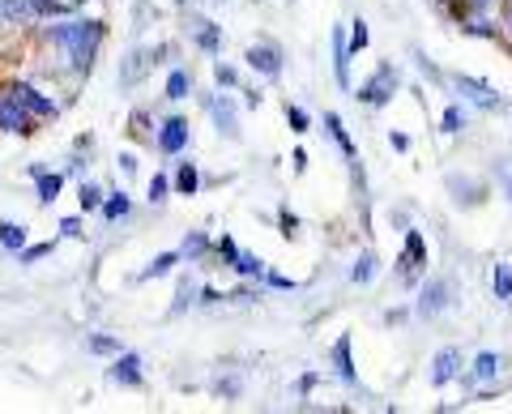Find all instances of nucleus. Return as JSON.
Listing matches in <instances>:
<instances>
[{
  "label": "nucleus",
  "mask_w": 512,
  "mask_h": 414,
  "mask_svg": "<svg viewBox=\"0 0 512 414\" xmlns=\"http://www.w3.org/2000/svg\"><path fill=\"white\" fill-rule=\"evenodd\" d=\"M192 90H197V86H192V73H188L184 65H175V69L167 73V86H163V94H167L171 103H184Z\"/></svg>",
  "instance_id": "a211bd4d"
},
{
  "label": "nucleus",
  "mask_w": 512,
  "mask_h": 414,
  "mask_svg": "<svg viewBox=\"0 0 512 414\" xmlns=\"http://www.w3.org/2000/svg\"><path fill=\"white\" fill-rule=\"evenodd\" d=\"M466 30H470V35H478V39H495V35H500V26H491V22H474Z\"/></svg>",
  "instance_id": "37998d69"
},
{
  "label": "nucleus",
  "mask_w": 512,
  "mask_h": 414,
  "mask_svg": "<svg viewBox=\"0 0 512 414\" xmlns=\"http://www.w3.org/2000/svg\"><path fill=\"white\" fill-rule=\"evenodd\" d=\"M184 257H180V248H175V252H158V257L146 265V269H141V274H137V282H154V278H167L171 274V269L175 265H180Z\"/></svg>",
  "instance_id": "412c9836"
},
{
  "label": "nucleus",
  "mask_w": 512,
  "mask_h": 414,
  "mask_svg": "<svg viewBox=\"0 0 512 414\" xmlns=\"http://www.w3.org/2000/svg\"><path fill=\"white\" fill-rule=\"evenodd\" d=\"M316 380H320V376H316V372H308V376H303V380H299V393H308V389L316 385Z\"/></svg>",
  "instance_id": "8fccbe9b"
},
{
  "label": "nucleus",
  "mask_w": 512,
  "mask_h": 414,
  "mask_svg": "<svg viewBox=\"0 0 512 414\" xmlns=\"http://www.w3.org/2000/svg\"><path fill=\"white\" fill-rule=\"evenodd\" d=\"M154 129H158V124H154ZM154 129H150L146 111H133V116H128V133H133L137 141H150V146H154Z\"/></svg>",
  "instance_id": "f704fd0d"
},
{
  "label": "nucleus",
  "mask_w": 512,
  "mask_h": 414,
  "mask_svg": "<svg viewBox=\"0 0 512 414\" xmlns=\"http://www.w3.org/2000/svg\"><path fill=\"white\" fill-rule=\"evenodd\" d=\"M406 316H410L406 308H393V312H384V325H402V321H406Z\"/></svg>",
  "instance_id": "49530a36"
},
{
  "label": "nucleus",
  "mask_w": 512,
  "mask_h": 414,
  "mask_svg": "<svg viewBox=\"0 0 512 414\" xmlns=\"http://www.w3.org/2000/svg\"><path fill=\"white\" fill-rule=\"evenodd\" d=\"M201 299V286L197 278H180V286H175V304H171V316H180L184 308H192Z\"/></svg>",
  "instance_id": "a878e982"
},
{
  "label": "nucleus",
  "mask_w": 512,
  "mask_h": 414,
  "mask_svg": "<svg viewBox=\"0 0 512 414\" xmlns=\"http://www.w3.org/2000/svg\"><path fill=\"white\" fill-rule=\"evenodd\" d=\"M397 86H402V77H397V69L393 65H380L372 77H367V82L359 86V94L355 99L359 103H367V107H384L397 94Z\"/></svg>",
  "instance_id": "20e7f679"
},
{
  "label": "nucleus",
  "mask_w": 512,
  "mask_h": 414,
  "mask_svg": "<svg viewBox=\"0 0 512 414\" xmlns=\"http://www.w3.org/2000/svg\"><path fill=\"white\" fill-rule=\"evenodd\" d=\"M231 269H235L239 278H256V282L265 278V261H261V257H252V252H244V248H239L235 257H231Z\"/></svg>",
  "instance_id": "393cba45"
},
{
  "label": "nucleus",
  "mask_w": 512,
  "mask_h": 414,
  "mask_svg": "<svg viewBox=\"0 0 512 414\" xmlns=\"http://www.w3.org/2000/svg\"><path fill=\"white\" fill-rule=\"evenodd\" d=\"M210 248H214V240H210L205 231H188V235H184V244H180V257H184L188 265H197Z\"/></svg>",
  "instance_id": "5701e85b"
},
{
  "label": "nucleus",
  "mask_w": 512,
  "mask_h": 414,
  "mask_svg": "<svg viewBox=\"0 0 512 414\" xmlns=\"http://www.w3.org/2000/svg\"><path fill=\"white\" fill-rule=\"evenodd\" d=\"M466 120H470V116H466V107L448 103V107H444V116H440V129H444L448 137H457L461 129H466Z\"/></svg>",
  "instance_id": "c756f323"
},
{
  "label": "nucleus",
  "mask_w": 512,
  "mask_h": 414,
  "mask_svg": "<svg viewBox=\"0 0 512 414\" xmlns=\"http://www.w3.org/2000/svg\"><path fill=\"white\" fill-rule=\"evenodd\" d=\"M192 43L201 47L205 56H222V26H214V22H197V30H192Z\"/></svg>",
  "instance_id": "dca6fc26"
},
{
  "label": "nucleus",
  "mask_w": 512,
  "mask_h": 414,
  "mask_svg": "<svg viewBox=\"0 0 512 414\" xmlns=\"http://www.w3.org/2000/svg\"><path fill=\"white\" fill-rule=\"evenodd\" d=\"M448 308H453V282H448V278L423 282L419 299H414V312H419L423 321H431V316H440V312H448Z\"/></svg>",
  "instance_id": "0eeeda50"
},
{
  "label": "nucleus",
  "mask_w": 512,
  "mask_h": 414,
  "mask_svg": "<svg viewBox=\"0 0 512 414\" xmlns=\"http://www.w3.org/2000/svg\"><path fill=\"white\" fill-rule=\"evenodd\" d=\"M491 291H495V299H500V304H508L512 299V269L500 261L495 265V274H491Z\"/></svg>",
  "instance_id": "473e14b6"
},
{
  "label": "nucleus",
  "mask_w": 512,
  "mask_h": 414,
  "mask_svg": "<svg viewBox=\"0 0 512 414\" xmlns=\"http://www.w3.org/2000/svg\"><path fill=\"white\" fill-rule=\"evenodd\" d=\"M201 107L210 111V120L218 124V133L227 137V141H239L244 133H239V107L231 94H201Z\"/></svg>",
  "instance_id": "39448f33"
},
{
  "label": "nucleus",
  "mask_w": 512,
  "mask_h": 414,
  "mask_svg": "<svg viewBox=\"0 0 512 414\" xmlns=\"http://www.w3.org/2000/svg\"><path fill=\"white\" fill-rule=\"evenodd\" d=\"M9 90L18 94V103H22V107H26V111H30V116H35L39 124L60 116V103L52 99V94H43L39 86H30V82H9Z\"/></svg>",
  "instance_id": "1a4fd4ad"
},
{
  "label": "nucleus",
  "mask_w": 512,
  "mask_h": 414,
  "mask_svg": "<svg viewBox=\"0 0 512 414\" xmlns=\"http://www.w3.org/2000/svg\"><path fill=\"white\" fill-rule=\"evenodd\" d=\"M107 380L111 385H120V389H141L146 385V363H141L137 350H120V355H111Z\"/></svg>",
  "instance_id": "423d86ee"
},
{
  "label": "nucleus",
  "mask_w": 512,
  "mask_h": 414,
  "mask_svg": "<svg viewBox=\"0 0 512 414\" xmlns=\"http://www.w3.org/2000/svg\"><path fill=\"white\" fill-rule=\"evenodd\" d=\"M286 124H291L295 133H312V116L299 103H291V99H286Z\"/></svg>",
  "instance_id": "e433bc0d"
},
{
  "label": "nucleus",
  "mask_w": 512,
  "mask_h": 414,
  "mask_svg": "<svg viewBox=\"0 0 512 414\" xmlns=\"http://www.w3.org/2000/svg\"><path fill=\"white\" fill-rule=\"evenodd\" d=\"M427 269V240H423V231H406V248H402V257H397V274H402L406 286L419 282V274Z\"/></svg>",
  "instance_id": "6e6552de"
},
{
  "label": "nucleus",
  "mask_w": 512,
  "mask_h": 414,
  "mask_svg": "<svg viewBox=\"0 0 512 414\" xmlns=\"http://www.w3.org/2000/svg\"><path fill=\"white\" fill-rule=\"evenodd\" d=\"M265 282L274 286V291H295V282H291V278H282V274H269V269H265Z\"/></svg>",
  "instance_id": "c03bdc74"
},
{
  "label": "nucleus",
  "mask_w": 512,
  "mask_h": 414,
  "mask_svg": "<svg viewBox=\"0 0 512 414\" xmlns=\"http://www.w3.org/2000/svg\"><path fill=\"white\" fill-rule=\"evenodd\" d=\"M414 65H419V69H423V73H427V77H431V82H444V73H440V69H436V65H431V60H427V56H423V52H419V47H414Z\"/></svg>",
  "instance_id": "ea45409f"
},
{
  "label": "nucleus",
  "mask_w": 512,
  "mask_h": 414,
  "mask_svg": "<svg viewBox=\"0 0 512 414\" xmlns=\"http://www.w3.org/2000/svg\"><path fill=\"white\" fill-rule=\"evenodd\" d=\"M60 235H64V240H82V218H64Z\"/></svg>",
  "instance_id": "a19ab883"
},
{
  "label": "nucleus",
  "mask_w": 512,
  "mask_h": 414,
  "mask_svg": "<svg viewBox=\"0 0 512 414\" xmlns=\"http://www.w3.org/2000/svg\"><path fill=\"white\" fill-rule=\"evenodd\" d=\"M116 167H120L124 175H137V167H141V163H137V154H133V150H124V154L116 158Z\"/></svg>",
  "instance_id": "79ce46f5"
},
{
  "label": "nucleus",
  "mask_w": 512,
  "mask_h": 414,
  "mask_svg": "<svg viewBox=\"0 0 512 414\" xmlns=\"http://www.w3.org/2000/svg\"><path fill=\"white\" fill-rule=\"evenodd\" d=\"M453 86H457L461 94H466L470 103H478V107H483V111L504 107V99H500V94H495L487 82H478V77H470V73H457V77H453Z\"/></svg>",
  "instance_id": "f8f14e48"
},
{
  "label": "nucleus",
  "mask_w": 512,
  "mask_h": 414,
  "mask_svg": "<svg viewBox=\"0 0 512 414\" xmlns=\"http://www.w3.org/2000/svg\"><path fill=\"white\" fill-rule=\"evenodd\" d=\"M0 133H13V137H35L39 133V120L18 103V94L9 86H0Z\"/></svg>",
  "instance_id": "f03ea898"
},
{
  "label": "nucleus",
  "mask_w": 512,
  "mask_h": 414,
  "mask_svg": "<svg viewBox=\"0 0 512 414\" xmlns=\"http://www.w3.org/2000/svg\"><path fill=\"white\" fill-rule=\"evenodd\" d=\"M244 94H248V99H244V107H261V99H265L261 90H244Z\"/></svg>",
  "instance_id": "09e8293b"
},
{
  "label": "nucleus",
  "mask_w": 512,
  "mask_h": 414,
  "mask_svg": "<svg viewBox=\"0 0 512 414\" xmlns=\"http://www.w3.org/2000/svg\"><path fill=\"white\" fill-rule=\"evenodd\" d=\"M444 188L453 193V205H466V210H474V205H483L491 188L483 180H470V175H444Z\"/></svg>",
  "instance_id": "9d476101"
},
{
  "label": "nucleus",
  "mask_w": 512,
  "mask_h": 414,
  "mask_svg": "<svg viewBox=\"0 0 512 414\" xmlns=\"http://www.w3.org/2000/svg\"><path fill=\"white\" fill-rule=\"evenodd\" d=\"M333 73H338V82L350 90V43L342 30H333Z\"/></svg>",
  "instance_id": "4be33fe9"
},
{
  "label": "nucleus",
  "mask_w": 512,
  "mask_h": 414,
  "mask_svg": "<svg viewBox=\"0 0 512 414\" xmlns=\"http://www.w3.org/2000/svg\"><path fill=\"white\" fill-rule=\"evenodd\" d=\"M291 163H295V175H303V171H308V150H295Z\"/></svg>",
  "instance_id": "a18cd8bd"
},
{
  "label": "nucleus",
  "mask_w": 512,
  "mask_h": 414,
  "mask_svg": "<svg viewBox=\"0 0 512 414\" xmlns=\"http://www.w3.org/2000/svg\"><path fill=\"white\" fill-rule=\"evenodd\" d=\"M86 350L90 355H120V338H111V333H94V338H86Z\"/></svg>",
  "instance_id": "72a5a7b5"
},
{
  "label": "nucleus",
  "mask_w": 512,
  "mask_h": 414,
  "mask_svg": "<svg viewBox=\"0 0 512 414\" xmlns=\"http://www.w3.org/2000/svg\"><path fill=\"white\" fill-rule=\"evenodd\" d=\"M171 193H180V197H197V193H201V167L192 163V158L175 167V175H171Z\"/></svg>",
  "instance_id": "2eb2a0df"
},
{
  "label": "nucleus",
  "mask_w": 512,
  "mask_h": 414,
  "mask_svg": "<svg viewBox=\"0 0 512 414\" xmlns=\"http://www.w3.org/2000/svg\"><path fill=\"white\" fill-rule=\"evenodd\" d=\"M188 146H192V129H188L184 116H167V120L154 129V150H158V154L180 158V154H188Z\"/></svg>",
  "instance_id": "7ed1b4c3"
},
{
  "label": "nucleus",
  "mask_w": 512,
  "mask_h": 414,
  "mask_svg": "<svg viewBox=\"0 0 512 414\" xmlns=\"http://www.w3.org/2000/svg\"><path fill=\"white\" fill-rule=\"evenodd\" d=\"M333 368H338L346 385H359V372H355V363H350V333H342V338L333 342Z\"/></svg>",
  "instance_id": "f3484780"
},
{
  "label": "nucleus",
  "mask_w": 512,
  "mask_h": 414,
  "mask_svg": "<svg viewBox=\"0 0 512 414\" xmlns=\"http://www.w3.org/2000/svg\"><path fill=\"white\" fill-rule=\"evenodd\" d=\"M504 188H508V197H512V163H504Z\"/></svg>",
  "instance_id": "3c124183"
},
{
  "label": "nucleus",
  "mask_w": 512,
  "mask_h": 414,
  "mask_svg": "<svg viewBox=\"0 0 512 414\" xmlns=\"http://www.w3.org/2000/svg\"><path fill=\"white\" fill-rule=\"evenodd\" d=\"M470 5H474V9H487V5H491V0H470Z\"/></svg>",
  "instance_id": "603ef678"
},
{
  "label": "nucleus",
  "mask_w": 512,
  "mask_h": 414,
  "mask_svg": "<svg viewBox=\"0 0 512 414\" xmlns=\"http://www.w3.org/2000/svg\"><path fill=\"white\" fill-rule=\"evenodd\" d=\"M99 214L107 218V222H124L128 214H133V197L124 193V188H116V193H107L103 197V205H99Z\"/></svg>",
  "instance_id": "6ab92c4d"
},
{
  "label": "nucleus",
  "mask_w": 512,
  "mask_h": 414,
  "mask_svg": "<svg viewBox=\"0 0 512 414\" xmlns=\"http://www.w3.org/2000/svg\"><path fill=\"white\" fill-rule=\"evenodd\" d=\"M56 252V240H47V244H26V248H18L13 257H18V265H39L43 257H52Z\"/></svg>",
  "instance_id": "7c9ffc66"
},
{
  "label": "nucleus",
  "mask_w": 512,
  "mask_h": 414,
  "mask_svg": "<svg viewBox=\"0 0 512 414\" xmlns=\"http://www.w3.org/2000/svg\"><path fill=\"white\" fill-rule=\"evenodd\" d=\"M278 235L282 240H299V214H291V205H278Z\"/></svg>",
  "instance_id": "c9c22d12"
},
{
  "label": "nucleus",
  "mask_w": 512,
  "mask_h": 414,
  "mask_svg": "<svg viewBox=\"0 0 512 414\" xmlns=\"http://www.w3.org/2000/svg\"><path fill=\"white\" fill-rule=\"evenodd\" d=\"M175 5H180V9H188V5H192V0H175Z\"/></svg>",
  "instance_id": "864d4df0"
},
{
  "label": "nucleus",
  "mask_w": 512,
  "mask_h": 414,
  "mask_svg": "<svg viewBox=\"0 0 512 414\" xmlns=\"http://www.w3.org/2000/svg\"><path fill=\"white\" fill-rule=\"evenodd\" d=\"M77 5H86V0H73V9H77Z\"/></svg>",
  "instance_id": "5fc2aeb1"
},
{
  "label": "nucleus",
  "mask_w": 512,
  "mask_h": 414,
  "mask_svg": "<svg viewBox=\"0 0 512 414\" xmlns=\"http://www.w3.org/2000/svg\"><path fill=\"white\" fill-rule=\"evenodd\" d=\"M146 197H150V205H163V201L171 197V175H167V171H154V175H150Z\"/></svg>",
  "instance_id": "2f4dec72"
},
{
  "label": "nucleus",
  "mask_w": 512,
  "mask_h": 414,
  "mask_svg": "<svg viewBox=\"0 0 512 414\" xmlns=\"http://www.w3.org/2000/svg\"><path fill=\"white\" fill-rule=\"evenodd\" d=\"M30 180H35V201L39 205H56L60 188H64V171H47L43 163H30Z\"/></svg>",
  "instance_id": "ddd939ff"
},
{
  "label": "nucleus",
  "mask_w": 512,
  "mask_h": 414,
  "mask_svg": "<svg viewBox=\"0 0 512 414\" xmlns=\"http://www.w3.org/2000/svg\"><path fill=\"white\" fill-rule=\"evenodd\" d=\"M500 368H504V355H500V350H483V355L474 359V376H478V380H495V376H500Z\"/></svg>",
  "instance_id": "cd10ccee"
},
{
  "label": "nucleus",
  "mask_w": 512,
  "mask_h": 414,
  "mask_svg": "<svg viewBox=\"0 0 512 414\" xmlns=\"http://www.w3.org/2000/svg\"><path fill=\"white\" fill-rule=\"evenodd\" d=\"M325 124H329V137L342 146V154H346V163H359V150H355V141H350V133H346V124H342V116L338 111H325Z\"/></svg>",
  "instance_id": "aec40b11"
},
{
  "label": "nucleus",
  "mask_w": 512,
  "mask_h": 414,
  "mask_svg": "<svg viewBox=\"0 0 512 414\" xmlns=\"http://www.w3.org/2000/svg\"><path fill=\"white\" fill-rule=\"evenodd\" d=\"M26 222H13V218H0V248L5 252H18V248H26Z\"/></svg>",
  "instance_id": "b1692460"
},
{
  "label": "nucleus",
  "mask_w": 512,
  "mask_h": 414,
  "mask_svg": "<svg viewBox=\"0 0 512 414\" xmlns=\"http://www.w3.org/2000/svg\"><path fill=\"white\" fill-rule=\"evenodd\" d=\"M457 372H461V350L457 346L436 350V359H431V385H448Z\"/></svg>",
  "instance_id": "4468645a"
},
{
  "label": "nucleus",
  "mask_w": 512,
  "mask_h": 414,
  "mask_svg": "<svg viewBox=\"0 0 512 414\" xmlns=\"http://www.w3.org/2000/svg\"><path fill=\"white\" fill-rule=\"evenodd\" d=\"M39 39L47 47H60L64 60H69L73 77H90L94 73V56H99V47L107 39V22L103 18H73V13H64V18H52L47 26H39Z\"/></svg>",
  "instance_id": "f257e3e1"
},
{
  "label": "nucleus",
  "mask_w": 512,
  "mask_h": 414,
  "mask_svg": "<svg viewBox=\"0 0 512 414\" xmlns=\"http://www.w3.org/2000/svg\"><path fill=\"white\" fill-rule=\"evenodd\" d=\"M103 188L94 184V180H82L77 184V205H82V214H99V205H103Z\"/></svg>",
  "instance_id": "bb28decb"
},
{
  "label": "nucleus",
  "mask_w": 512,
  "mask_h": 414,
  "mask_svg": "<svg viewBox=\"0 0 512 414\" xmlns=\"http://www.w3.org/2000/svg\"><path fill=\"white\" fill-rule=\"evenodd\" d=\"M214 82H218L222 90H235V86H239V69L227 65V60H214Z\"/></svg>",
  "instance_id": "4c0bfd02"
},
{
  "label": "nucleus",
  "mask_w": 512,
  "mask_h": 414,
  "mask_svg": "<svg viewBox=\"0 0 512 414\" xmlns=\"http://www.w3.org/2000/svg\"><path fill=\"white\" fill-rule=\"evenodd\" d=\"M380 274V261H376V252H363V257L355 261V269H350V282H355V286H367V282H372Z\"/></svg>",
  "instance_id": "c85d7f7f"
},
{
  "label": "nucleus",
  "mask_w": 512,
  "mask_h": 414,
  "mask_svg": "<svg viewBox=\"0 0 512 414\" xmlns=\"http://www.w3.org/2000/svg\"><path fill=\"white\" fill-rule=\"evenodd\" d=\"M389 146L393 150H410V137L406 133H389Z\"/></svg>",
  "instance_id": "de8ad7c7"
},
{
  "label": "nucleus",
  "mask_w": 512,
  "mask_h": 414,
  "mask_svg": "<svg viewBox=\"0 0 512 414\" xmlns=\"http://www.w3.org/2000/svg\"><path fill=\"white\" fill-rule=\"evenodd\" d=\"M244 60H248L252 73L269 77V82H274V77H282V52H278L274 43H252L248 52H244Z\"/></svg>",
  "instance_id": "9b49d317"
},
{
  "label": "nucleus",
  "mask_w": 512,
  "mask_h": 414,
  "mask_svg": "<svg viewBox=\"0 0 512 414\" xmlns=\"http://www.w3.org/2000/svg\"><path fill=\"white\" fill-rule=\"evenodd\" d=\"M350 26H355V30H350V52H363V47L372 43V35H367V22H363V18H355Z\"/></svg>",
  "instance_id": "58836bf2"
}]
</instances>
